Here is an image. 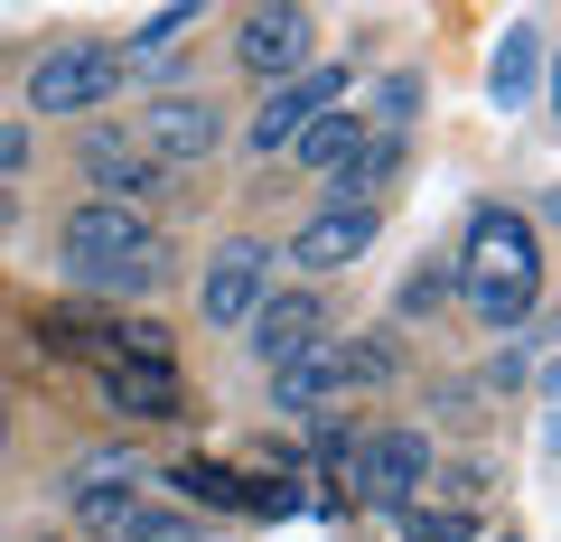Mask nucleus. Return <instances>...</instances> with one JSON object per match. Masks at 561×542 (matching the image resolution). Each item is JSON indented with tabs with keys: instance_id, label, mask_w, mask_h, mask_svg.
<instances>
[{
	"instance_id": "obj_14",
	"label": "nucleus",
	"mask_w": 561,
	"mask_h": 542,
	"mask_svg": "<svg viewBox=\"0 0 561 542\" xmlns=\"http://www.w3.org/2000/svg\"><path fill=\"white\" fill-rule=\"evenodd\" d=\"M365 131H375L365 113H346V103H328V113L309 122L300 141H290V160H300V169H319V178H328V169H346V160L365 150Z\"/></svg>"
},
{
	"instance_id": "obj_22",
	"label": "nucleus",
	"mask_w": 561,
	"mask_h": 542,
	"mask_svg": "<svg viewBox=\"0 0 561 542\" xmlns=\"http://www.w3.org/2000/svg\"><path fill=\"white\" fill-rule=\"evenodd\" d=\"M534 47H542V28H515V38H505V57H496V94H505V103L534 84Z\"/></svg>"
},
{
	"instance_id": "obj_11",
	"label": "nucleus",
	"mask_w": 561,
	"mask_h": 542,
	"mask_svg": "<svg viewBox=\"0 0 561 542\" xmlns=\"http://www.w3.org/2000/svg\"><path fill=\"white\" fill-rule=\"evenodd\" d=\"M243 327H253V356H262V365H290L309 337H328V309L309 300V290H272Z\"/></svg>"
},
{
	"instance_id": "obj_17",
	"label": "nucleus",
	"mask_w": 561,
	"mask_h": 542,
	"mask_svg": "<svg viewBox=\"0 0 561 542\" xmlns=\"http://www.w3.org/2000/svg\"><path fill=\"white\" fill-rule=\"evenodd\" d=\"M140 515V477H113V486H76V523L84 533H113L122 542V523Z\"/></svg>"
},
{
	"instance_id": "obj_13",
	"label": "nucleus",
	"mask_w": 561,
	"mask_h": 542,
	"mask_svg": "<svg viewBox=\"0 0 561 542\" xmlns=\"http://www.w3.org/2000/svg\"><path fill=\"white\" fill-rule=\"evenodd\" d=\"M272 393L280 412H319L328 393H346V337H309L290 365H272Z\"/></svg>"
},
{
	"instance_id": "obj_18",
	"label": "nucleus",
	"mask_w": 561,
	"mask_h": 542,
	"mask_svg": "<svg viewBox=\"0 0 561 542\" xmlns=\"http://www.w3.org/2000/svg\"><path fill=\"white\" fill-rule=\"evenodd\" d=\"M393 374H402V337L393 327H383V337H346V393H356V383L375 393V383H393Z\"/></svg>"
},
{
	"instance_id": "obj_10",
	"label": "nucleus",
	"mask_w": 561,
	"mask_h": 542,
	"mask_svg": "<svg viewBox=\"0 0 561 542\" xmlns=\"http://www.w3.org/2000/svg\"><path fill=\"white\" fill-rule=\"evenodd\" d=\"M375 224H383L375 206H319V216L290 234V262L319 272V281H328V272H356V262L375 253Z\"/></svg>"
},
{
	"instance_id": "obj_7",
	"label": "nucleus",
	"mask_w": 561,
	"mask_h": 542,
	"mask_svg": "<svg viewBox=\"0 0 561 542\" xmlns=\"http://www.w3.org/2000/svg\"><path fill=\"white\" fill-rule=\"evenodd\" d=\"M309 38H319L309 10H243L234 20V66L262 76V84H290V76H309Z\"/></svg>"
},
{
	"instance_id": "obj_2",
	"label": "nucleus",
	"mask_w": 561,
	"mask_h": 542,
	"mask_svg": "<svg viewBox=\"0 0 561 542\" xmlns=\"http://www.w3.org/2000/svg\"><path fill=\"white\" fill-rule=\"evenodd\" d=\"M337 486L356 505H412L421 486H431V440H421V430H365V440H346Z\"/></svg>"
},
{
	"instance_id": "obj_24",
	"label": "nucleus",
	"mask_w": 561,
	"mask_h": 542,
	"mask_svg": "<svg viewBox=\"0 0 561 542\" xmlns=\"http://www.w3.org/2000/svg\"><path fill=\"white\" fill-rule=\"evenodd\" d=\"M122 542H197V523H187V515H150V505H140V515L122 523Z\"/></svg>"
},
{
	"instance_id": "obj_6",
	"label": "nucleus",
	"mask_w": 561,
	"mask_h": 542,
	"mask_svg": "<svg viewBox=\"0 0 561 542\" xmlns=\"http://www.w3.org/2000/svg\"><path fill=\"white\" fill-rule=\"evenodd\" d=\"M272 262H280V253H272V243H253V234L225 243V253L206 262V281H197L206 327H243V319H253V309L272 300Z\"/></svg>"
},
{
	"instance_id": "obj_3",
	"label": "nucleus",
	"mask_w": 561,
	"mask_h": 542,
	"mask_svg": "<svg viewBox=\"0 0 561 542\" xmlns=\"http://www.w3.org/2000/svg\"><path fill=\"white\" fill-rule=\"evenodd\" d=\"M122 47H94V38H57L38 66H28V103L38 113H94V103L122 94Z\"/></svg>"
},
{
	"instance_id": "obj_16",
	"label": "nucleus",
	"mask_w": 561,
	"mask_h": 542,
	"mask_svg": "<svg viewBox=\"0 0 561 542\" xmlns=\"http://www.w3.org/2000/svg\"><path fill=\"white\" fill-rule=\"evenodd\" d=\"M534 290L542 281H459V300L478 309V327H496V337H505V327L534 319Z\"/></svg>"
},
{
	"instance_id": "obj_25",
	"label": "nucleus",
	"mask_w": 561,
	"mask_h": 542,
	"mask_svg": "<svg viewBox=\"0 0 561 542\" xmlns=\"http://www.w3.org/2000/svg\"><path fill=\"white\" fill-rule=\"evenodd\" d=\"M20 160H28V131H20V122H0V178H10Z\"/></svg>"
},
{
	"instance_id": "obj_12",
	"label": "nucleus",
	"mask_w": 561,
	"mask_h": 542,
	"mask_svg": "<svg viewBox=\"0 0 561 542\" xmlns=\"http://www.w3.org/2000/svg\"><path fill=\"white\" fill-rule=\"evenodd\" d=\"M103 402L122 422H179L187 383H179V365H103Z\"/></svg>"
},
{
	"instance_id": "obj_15",
	"label": "nucleus",
	"mask_w": 561,
	"mask_h": 542,
	"mask_svg": "<svg viewBox=\"0 0 561 542\" xmlns=\"http://www.w3.org/2000/svg\"><path fill=\"white\" fill-rule=\"evenodd\" d=\"M169 486L197 496V505H216V515H253V486H243L234 468H216V459H179V468H169Z\"/></svg>"
},
{
	"instance_id": "obj_5",
	"label": "nucleus",
	"mask_w": 561,
	"mask_h": 542,
	"mask_svg": "<svg viewBox=\"0 0 561 542\" xmlns=\"http://www.w3.org/2000/svg\"><path fill=\"white\" fill-rule=\"evenodd\" d=\"M459 281H542V234H534V216H515V206H478V216H468Z\"/></svg>"
},
{
	"instance_id": "obj_9",
	"label": "nucleus",
	"mask_w": 561,
	"mask_h": 542,
	"mask_svg": "<svg viewBox=\"0 0 561 542\" xmlns=\"http://www.w3.org/2000/svg\"><path fill=\"white\" fill-rule=\"evenodd\" d=\"M140 150L160 169H179V160H216V141H225V113L206 94H160L150 113H140V131H131Z\"/></svg>"
},
{
	"instance_id": "obj_8",
	"label": "nucleus",
	"mask_w": 561,
	"mask_h": 542,
	"mask_svg": "<svg viewBox=\"0 0 561 542\" xmlns=\"http://www.w3.org/2000/svg\"><path fill=\"white\" fill-rule=\"evenodd\" d=\"M76 169H84V187H94V206H140L150 187L169 178V169L150 160V150H140L131 131H122V122H94V131H84Z\"/></svg>"
},
{
	"instance_id": "obj_1",
	"label": "nucleus",
	"mask_w": 561,
	"mask_h": 542,
	"mask_svg": "<svg viewBox=\"0 0 561 542\" xmlns=\"http://www.w3.org/2000/svg\"><path fill=\"white\" fill-rule=\"evenodd\" d=\"M57 253L76 272V290H160L169 281V243L131 216V206H94L84 197L76 216L57 224Z\"/></svg>"
},
{
	"instance_id": "obj_27",
	"label": "nucleus",
	"mask_w": 561,
	"mask_h": 542,
	"mask_svg": "<svg viewBox=\"0 0 561 542\" xmlns=\"http://www.w3.org/2000/svg\"><path fill=\"white\" fill-rule=\"evenodd\" d=\"M0 234H10V187H0Z\"/></svg>"
},
{
	"instance_id": "obj_4",
	"label": "nucleus",
	"mask_w": 561,
	"mask_h": 542,
	"mask_svg": "<svg viewBox=\"0 0 561 542\" xmlns=\"http://www.w3.org/2000/svg\"><path fill=\"white\" fill-rule=\"evenodd\" d=\"M346 94H356V76H346V66H309V76H290V84H272V94H262V113L243 122V141H253L262 160H280V150L300 141L328 103H346Z\"/></svg>"
},
{
	"instance_id": "obj_23",
	"label": "nucleus",
	"mask_w": 561,
	"mask_h": 542,
	"mask_svg": "<svg viewBox=\"0 0 561 542\" xmlns=\"http://www.w3.org/2000/svg\"><path fill=\"white\" fill-rule=\"evenodd\" d=\"M113 477H131V449H94V459H76V468H66V496H76V486H113Z\"/></svg>"
},
{
	"instance_id": "obj_21",
	"label": "nucleus",
	"mask_w": 561,
	"mask_h": 542,
	"mask_svg": "<svg viewBox=\"0 0 561 542\" xmlns=\"http://www.w3.org/2000/svg\"><path fill=\"white\" fill-rule=\"evenodd\" d=\"M412 113H421V76H383V94H375V131H412Z\"/></svg>"
},
{
	"instance_id": "obj_19",
	"label": "nucleus",
	"mask_w": 561,
	"mask_h": 542,
	"mask_svg": "<svg viewBox=\"0 0 561 542\" xmlns=\"http://www.w3.org/2000/svg\"><path fill=\"white\" fill-rule=\"evenodd\" d=\"M197 20H206V10H187V0H179V10H150V20L131 28V47H122V66H140V57H160V47H179Z\"/></svg>"
},
{
	"instance_id": "obj_20",
	"label": "nucleus",
	"mask_w": 561,
	"mask_h": 542,
	"mask_svg": "<svg viewBox=\"0 0 561 542\" xmlns=\"http://www.w3.org/2000/svg\"><path fill=\"white\" fill-rule=\"evenodd\" d=\"M449 300H459V262H431V272H412V281H402V319L449 309Z\"/></svg>"
},
{
	"instance_id": "obj_26",
	"label": "nucleus",
	"mask_w": 561,
	"mask_h": 542,
	"mask_svg": "<svg viewBox=\"0 0 561 542\" xmlns=\"http://www.w3.org/2000/svg\"><path fill=\"white\" fill-rule=\"evenodd\" d=\"M0 449H10V393H0Z\"/></svg>"
}]
</instances>
